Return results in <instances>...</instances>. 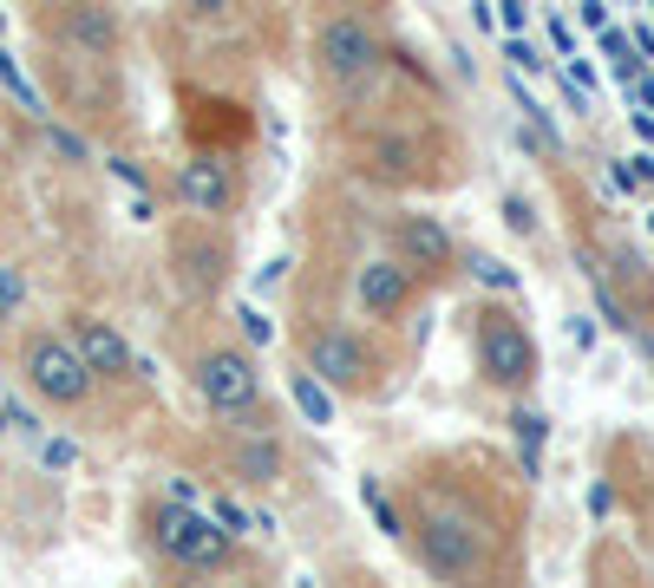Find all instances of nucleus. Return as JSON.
<instances>
[{"label": "nucleus", "mask_w": 654, "mask_h": 588, "mask_svg": "<svg viewBox=\"0 0 654 588\" xmlns=\"http://www.w3.org/2000/svg\"><path fill=\"white\" fill-rule=\"evenodd\" d=\"M629 124H635V137H642V144H654V111H642V105H635V111H629Z\"/></svg>", "instance_id": "obj_28"}, {"label": "nucleus", "mask_w": 654, "mask_h": 588, "mask_svg": "<svg viewBox=\"0 0 654 588\" xmlns=\"http://www.w3.org/2000/svg\"><path fill=\"white\" fill-rule=\"evenodd\" d=\"M282 334H288V360L308 367L341 406H387L406 386L413 360H419V334L380 327L354 301H341V308H301V314H288Z\"/></svg>", "instance_id": "obj_6"}, {"label": "nucleus", "mask_w": 654, "mask_h": 588, "mask_svg": "<svg viewBox=\"0 0 654 588\" xmlns=\"http://www.w3.org/2000/svg\"><path fill=\"white\" fill-rule=\"evenodd\" d=\"M288 393H295V406H301L314 425H334V406H341V399H334V393H328L308 367H288Z\"/></svg>", "instance_id": "obj_21"}, {"label": "nucleus", "mask_w": 654, "mask_h": 588, "mask_svg": "<svg viewBox=\"0 0 654 588\" xmlns=\"http://www.w3.org/2000/svg\"><path fill=\"white\" fill-rule=\"evenodd\" d=\"M170 203L197 209V216H216V223H242L249 203H255V164H249V151L190 144L177 157V170H170Z\"/></svg>", "instance_id": "obj_15"}, {"label": "nucleus", "mask_w": 654, "mask_h": 588, "mask_svg": "<svg viewBox=\"0 0 654 588\" xmlns=\"http://www.w3.org/2000/svg\"><path fill=\"white\" fill-rule=\"evenodd\" d=\"M504 216H511V229H518V236H537V203H531L524 190H511V196H504Z\"/></svg>", "instance_id": "obj_24"}, {"label": "nucleus", "mask_w": 654, "mask_h": 588, "mask_svg": "<svg viewBox=\"0 0 654 588\" xmlns=\"http://www.w3.org/2000/svg\"><path fill=\"white\" fill-rule=\"evenodd\" d=\"M20 229H26V216H20V203H13V190L0 183V255L20 242Z\"/></svg>", "instance_id": "obj_22"}, {"label": "nucleus", "mask_w": 654, "mask_h": 588, "mask_svg": "<svg viewBox=\"0 0 654 588\" xmlns=\"http://www.w3.org/2000/svg\"><path fill=\"white\" fill-rule=\"evenodd\" d=\"M472 275H478L485 288H511V295H518V281H511V268H504V262H491V255H472Z\"/></svg>", "instance_id": "obj_25"}, {"label": "nucleus", "mask_w": 654, "mask_h": 588, "mask_svg": "<svg viewBox=\"0 0 654 588\" xmlns=\"http://www.w3.org/2000/svg\"><path fill=\"white\" fill-rule=\"evenodd\" d=\"M550 203H557L563 242H570V255H576V268L590 281L596 314L642 360H654V262H649V249L622 229V216L590 190V177L570 157H550Z\"/></svg>", "instance_id": "obj_3"}, {"label": "nucleus", "mask_w": 654, "mask_h": 588, "mask_svg": "<svg viewBox=\"0 0 654 588\" xmlns=\"http://www.w3.org/2000/svg\"><path fill=\"white\" fill-rule=\"evenodd\" d=\"M321 144H328L334 170L347 183H360L367 196H380V203L452 196V190L472 183V164H478L459 105L445 98L432 65L413 59V52H406L400 79L380 98H367L341 124H321Z\"/></svg>", "instance_id": "obj_2"}, {"label": "nucleus", "mask_w": 654, "mask_h": 588, "mask_svg": "<svg viewBox=\"0 0 654 588\" xmlns=\"http://www.w3.org/2000/svg\"><path fill=\"white\" fill-rule=\"evenodd\" d=\"M203 478L229 484L255 504L288 497L308 484V445L275 399L255 412H236V419H203Z\"/></svg>", "instance_id": "obj_9"}, {"label": "nucleus", "mask_w": 654, "mask_h": 588, "mask_svg": "<svg viewBox=\"0 0 654 588\" xmlns=\"http://www.w3.org/2000/svg\"><path fill=\"white\" fill-rule=\"evenodd\" d=\"M157 268H164V288H170L177 308H223L229 288H236V268H242L236 223H216V216H197V209L164 216Z\"/></svg>", "instance_id": "obj_13"}, {"label": "nucleus", "mask_w": 654, "mask_h": 588, "mask_svg": "<svg viewBox=\"0 0 654 588\" xmlns=\"http://www.w3.org/2000/svg\"><path fill=\"white\" fill-rule=\"evenodd\" d=\"M347 301H354L367 321H380V327H413V321L426 314V301H439V295L387 249V236H373V242L360 249V262H354Z\"/></svg>", "instance_id": "obj_17"}, {"label": "nucleus", "mask_w": 654, "mask_h": 588, "mask_svg": "<svg viewBox=\"0 0 654 588\" xmlns=\"http://www.w3.org/2000/svg\"><path fill=\"white\" fill-rule=\"evenodd\" d=\"M498 7H504V26H511V33L531 26V0H498Z\"/></svg>", "instance_id": "obj_27"}, {"label": "nucleus", "mask_w": 654, "mask_h": 588, "mask_svg": "<svg viewBox=\"0 0 654 588\" xmlns=\"http://www.w3.org/2000/svg\"><path fill=\"white\" fill-rule=\"evenodd\" d=\"M603 478H609V491L622 497V511L642 524V530H635V543L649 537V556H654V445L642 439V432H622V439H609Z\"/></svg>", "instance_id": "obj_19"}, {"label": "nucleus", "mask_w": 654, "mask_h": 588, "mask_svg": "<svg viewBox=\"0 0 654 588\" xmlns=\"http://www.w3.org/2000/svg\"><path fill=\"white\" fill-rule=\"evenodd\" d=\"M131 550L144 563L151 583H269L275 556L255 550V537L229 530L203 491H190L183 478L170 484H144L131 497Z\"/></svg>", "instance_id": "obj_4"}, {"label": "nucleus", "mask_w": 654, "mask_h": 588, "mask_svg": "<svg viewBox=\"0 0 654 588\" xmlns=\"http://www.w3.org/2000/svg\"><path fill=\"white\" fill-rule=\"evenodd\" d=\"M472 26H478V33H491V26H498V13H491V0H478V7H472Z\"/></svg>", "instance_id": "obj_29"}, {"label": "nucleus", "mask_w": 654, "mask_h": 588, "mask_svg": "<svg viewBox=\"0 0 654 588\" xmlns=\"http://www.w3.org/2000/svg\"><path fill=\"white\" fill-rule=\"evenodd\" d=\"M511 425H518V458H524V471L537 478V471H544V445H550V419L531 412V399H524V406H511Z\"/></svg>", "instance_id": "obj_20"}, {"label": "nucleus", "mask_w": 654, "mask_h": 588, "mask_svg": "<svg viewBox=\"0 0 654 588\" xmlns=\"http://www.w3.org/2000/svg\"><path fill=\"white\" fill-rule=\"evenodd\" d=\"M26 33L85 46V52H111V59L131 52V20L118 0H26Z\"/></svg>", "instance_id": "obj_18"}, {"label": "nucleus", "mask_w": 654, "mask_h": 588, "mask_svg": "<svg viewBox=\"0 0 654 588\" xmlns=\"http://www.w3.org/2000/svg\"><path fill=\"white\" fill-rule=\"evenodd\" d=\"M7 367L20 380V393L66 425H98V419H124L118 399L105 393V380L92 373V360L79 353L66 321H20L7 340Z\"/></svg>", "instance_id": "obj_11"}, {"label": "nucleus", "mask_w": 654, "mask_h": 588, "mask_svg": "<svg viewBox=\"0 0 654 588\" xmlns=\"http://www.w3.org/2000/svg\"><path fill=\"white\" fill-rule=\"evenodd\" d=\"M380 236L387 249L432 288V295H452L465 275H472V249L459 242V229L445 216H432V203L406 196V203H380Z\"/></svg>", "instance_id": "obj_14"}, {"label": "nucleus", "mask_w": 654, "mask_h": 588, "mask_svg": "<svg viewBox=\"0 0 654 588\" xmlns=\"http://www.w3.org/2000/svg\"><path fill=\"white\" fill-rule=\"evenodd\" d=\"M170 360L183 373V393L203 419H236L269 406L262 353L223 308H177L170 314Z\"/></svg>", "instance_id": "obj_8"}, {"label": "nucleus", "mask_w": 654, "mask_h": 588, "mask_svg": "<svg viewBox=\"0 0 654 588\" xmlns=\"http://www.w3.org/2000/svg\"><path fill=\"white\" fill-rule=\"evenodd\" d=\"M33 79H39L46 111L66 118L72 131H85L92 144H124L138 131L124 59L85 52V46H59V39H33Z\"/></svg>", "instance_id": "obj_10"}, {"label": "nucleus", "mask_w": 654, "mask_h": 588, "mask_svg": "<svg viewBox=\"0 0 654 588\" xmlns=\"http://www.w3.org/2000/svg\"><path fill=\"white\" fill-rule=\"evenodd\" d=\"M367 511L406 550L426 583L445 588H518L531 576L537 478L518 452L485 439L419 445L387 478L373 471Z\"/></svg>", "instance_id": "obj_1"}, {"label": "nucleus", "mask_w": 654, "mask_h": 588, "mask_svg": "<svg viewBox=\"0 0 654 588\" xmlns=\"http://www.w3.org/2000/svg\"><path fill=\"white\" fill-rule=\"evenodd\" d=\"M236 321H242V334H249V340H255V347H262V340H269V334H275V327H269V321H262V314H255V308H236Z\"/></svg>", "instance_id": "obj_26"}, {"label": "nucleus", "mask_w": 654, "mask_h": 588, "mask_svg": "<svg viewBox=\"0 0 654 588\" xmlns=\"http://www.w3.org/2000/svg\"><path fill=\"white\" fill-rule=\"evenodd\" d=\"M288 7L282 0H170L164 7V52L177 79L249 92V79L288 52ZM164 59V65H170Z\"/></svg>", "instance_id": "obj_7"}, {"label": "nucleus", "mask_w": 654, "mask_h": 588, "mask_svg": "<svg viewBox=\"0 0 654 588\" xmlns=\"http://www.w3.org/2000/svg\"><path fill=\"white\" fill-rule=\"evenodd\" d=\"M301 52L321 124H341L347 111L380 98L406 65V46L393 33V0H308Z\"/></svg>", "instance_id": "obj_5"}, {"label": "nucleus", "mask_w": 654, "mask_h": 588, "mask_svg": "<svg viewBox=\"0 0 654 588\" xmlns=\"http://www.w3.org/2000/svg\"><path fill=\"white\" fill-rule=\"evenodd\" d=\"M504 59H511L518 72H544V65H550V59H544V52H537L524 33H511V39H504Z\"/></svg>", "instance_id": "obj_23"}, {"label": "nucleus", "mask_w": 654, "mask_h": 588, "mask_svg": "<svg viewBox=\"0 0 654 588\" xmlns=\"http://www.w3.org/2000/svg\"><path fill=\"white\" fill-rule=\"evenodd\" d=\"M465 347H472V380L491 399H504V406L537 399L544 347H537V327H531V314L511 288H485L465 308Z\"/></svg>", "instance_id": "obj_12"}, {"label": "nucleus", "mask_w": 654, "mask_h": 588, "mask_svg": "<svg viewBox=\"0 0 654 588\" xmlns=\"http://www.w3.org/2000/svg\"><path fill=\"white\" fill-rule=\"evenodd\" d=\"M59 321L72 327L79 353H85V360H92V373L105 380V393L118 399V412L151 406V367H144V353L131 347V334H124L105 308H66Z\"/></svg>", "instance_id": "obj_16"}]
</instances>
